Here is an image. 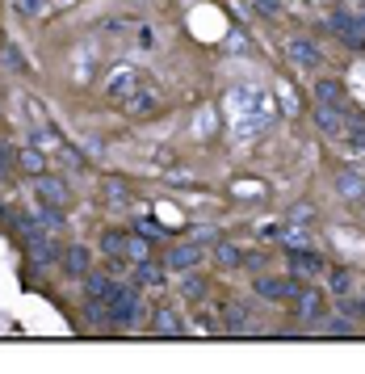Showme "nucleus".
<instances>
[{
  "label": "nucleus",
  "mask_w": 365,
  "mask_h": 374,
  "mask_svg": "<svg viewBox=\"0 0 365 374\" xmlns=\"http://www.w3.org/2000/svg\"><path fill=\"white\" fill-rule=\"evenodd\" d=\"M105 311H109V320H118V324H135L138 316H143V303H138V286L135 282H122L118 294L105 303Z\"/></svg>",
  "instance_id": "1"
},
{
  "label": "nucleus",
  "mask_w": 365,
  "mask_h": 374,
  "mask_svg": "<svg viewBox=\"0 0 365 374\" xmlns=\"http://www.w3.org/2000/svg\"><path fill=\"white\" fill-rule=\"evenodd\" d=\"M327 30H332L340 43H349L353 50H365V30H361V17H357V13H332V17H327Z\"/></svg>",
  "instance_id": "2"
},
{
  "label": "nucleus",
  "mask_w": 365,
  "mask_h": 374,
  "mask_svg": "<svg viewBox=\"0 0 365 374\" xmlns=\"http://www.w3.org/2000/svg\"><path fill=\"white\" fill-rule=\"evenodd\" d=\"M59 265H63V274L67 278H85L92 269V248H85V244H72L63 257H59Z\"/></svg>",
  "instance_id": "3"
},
{
  "label": "nucleus",
  "mask_w": 365,
  "mask_h": 374,
  "mask_svg": "<svg viewBox=\"0 0 365 374\" xmlns=\"http://www.w3.org/2000/svg\"><path fill=\"white\" fill-rule=\"evenodd\" d=\"M72 202V189L63 186V181H55V177H38V206H67Z\"/></svg>",
  "instance_id": "4"
},
{
  "label": "nucleus",
  "mask_w": 365,
  "mask_h": 374,
  "mask_svg": "<svg viewBox=\"0 0 365 374\" xmlns=\"http://www.w3.org/2000/svg\"><path fill=\"white\" fill-rule=\"evenodd\" d=\"M118 286L122 282H114V278H105V274H85V294H89V303H109L114 294H118Z\"/></svg>",
  "instance_id": "5"
},
{
  "label": "nucleus",
  "mask_w": 365,
  "mask_h": 374,
  "mask_svg": "<svg viewBox=\"0 0 365 374\" xmlns=\"http://www.w3.org/2000/svg\"><path fill=\"white\" fill-rule=\"evenodd\" d=\"M290 269H294L298 278H311V274L323 269V257L311 252V248H290Z\"/></svg>",
  "instance_id": "6"
},
{
  "label": "nucleus",
  "mask_w": 365,
  "mask_h": 374,
  "mask_svg": "<svg viewBox=\"0 0 365 374\" xmlns=\"http://www.w3.org/2000/svg\"><path fill=\"white\" fill-rule=\"evenodd\" d=\"M30 252H34V265H55V261L63 257V248L55 244V235L50 232L34 235V240H30Z\"/></svg>",
  "instance_id": "7"
},
{
  "label": "nucleus",
  "mask_w": 365,
  "mask_h": 374,
  "mask_svg": "<svg viewBox=\"0 0 365 374\" xmlns=\"http://www.w3.org/2000/svg\"><path fill=\"white\" fill-rule=\"evenodd\" d=\"M285 50H290V59H294L298 68H307V72H315V68L323 63V55L315 50V43H307V38H294Z\"/></svg>",
  "instance_id": "8"
},
{
  "label": "nucleus",
  "mask_w": 365,
  "mask_h": 374,
  "mask_svg": "<svg viewBox=\"0 0 365 374\" xmlns=\"http://www.w3.org/2000/svg\"><path fill=\"white\" fill-rule=\"evenodd\" d=\"M202 244H177L173 252H168V269H193V265H202Z\"/></svg>",
  "instance_id": "9"
},
{
  "label": "nucleus",
  "mask_w": 365,
  "mask_h": 374,
  "mask_svg": "<svg viewBox=\"0 0 365 374\" xmlns=\"http://www.w3.org/2000/svg\"><path fill=\"white\" fill-rule=\"evenodd\" d=\"M315 97H320V105H344V85L340 80H320Z\"/></svg>",
  "instance_id": "10"
},
{
  "label": "nucleus",
  "mask_w": 365,
  "mask_h": 374,
  "mask_svg": "<svg viewBox=\"0 0 365 374\" xmlns=\"http://www.w3.org/2000/svg\"><path fill=\"white\" fill-rule=\"evenodd\" d=\"M256 294L269 303H285V278H256Z\"/></svg>",
  "instance_id": "11"
},
{
  "label": "nucleus",
  "mask_w": 365,
  "mask_h": 374,
  "mask_svg": "<svg viewBox=\"0 0 365 374\" xmlns=\"http://www.w3.org/2000/svg\"><path fill=\"white\" fill-rule=\"evenodd\" d=\"M320 127L327 135H344V118H340V105H320Z\"/></svg>",
  "instance_id": "12"
},
{
  "label": "nucleus",
  "mask_w": 365,
  "mask_h": 374,
  "mask_svg": "<svg viewBox=\"0 0 365 374\" xmlns=\"http://www.w3.org/2000/svg\"><path fill=\"white\" fill-rule=\"evenodd\" d=\"M160 278H164V269H160V265H151L147 257L138 261L135 274H131V282H135V286H151V282H160Z\"/></svg>",
  "instance_id": "13"
},
{
  "label": "nucleus",
  "mask_w": 365,
  "mask_h": 374,
  "mask_svg": "<svg viewBox=\"0 0 365 374\" xmlns=\"http://www.w3.org/2000/svg\"><path fill=\"white\" fill-rule=\"evenodd\" d=\"M17 164H21L26 173H34V177H43V169H46V160H43V151H38V147H26V151H17Z\"/></svg>",
  "instance_id": "14"
},
{
  "label": "nucleus",
  "mask_w": 365,
  "mask_h": 374,
  "mask_svg": "<svg viewBox=\"0 0 365 374\" xmlns=\"http://www.w3.org/2000/svg\"><path fill=\"white\" fill-rule=\"evenodd\" d=\"M156 332H160V336H181L185 328L177 324V316H173V311H164V307H160V311H156Z\"/></svg>",
  "instance_id": "15"
},
{
  "label": "nucleus",
  "mask_w": 365,
  "mask_h": 374,
  "mask_svg": "<svg viewBox=\"0 0 365 374\" xmlns=\"http://www.w3.org/2000/svg\"><path fill=\"white\" fill-rule=\"evenodd\" d=\"M214 257H219V265H227V269H235V265H244V261H248V257H244L239 248H231V244H223Z\"/></svg>",
  "instance_id": "16"
},
{
  "label": "nucleus",
  "mask_w": 365,
  "mask_h": 374,
  "mask_svg": "<svg viewBox=\"0 0 365 374\" xmlns=\"http://www.w3.org/2000/svg\"><path fill=\"white\" fill-rule=\"evenodd\" d=\"M349 290H353V286H349V274H344V269H332V294L349 299Z\"/></svg>",
  "instance_id": "17"
},
{
  "label": "nucleus",
  "mask_w": 365,
  "mask_h": 374,
  "mask_svg": "<svg viewBox=\"0 0 365 374\" xmlns=\"http://www.w3.org/2000/svg\"><path fill=\"white\" fill-rule=\"evenodd\" d=\"M151 105H156V97H151V93H138V97H131V101H126V109H131V114H147Z\"/></svg>",
  "instance_id": "18"
},
{
  "label": "nucleus",
  "mask_w": 365,
  "mask_h": 374,
  "mask_svg": "<svg viewBox=\"0 0 365 374\" xmlns=\"http://www.w3.org/2000/svg\"><path fill=\"white\" fill-rule=\"evenodd\" d=\"M9 169H13V147H9V143H0V186L9 181Z\"/></svg>",
  "instance_id": "19"
},
{
  "label": "nucleus",
  "mask_w": 365,
  "mask_h": 374,
  "mask_svg": "<svg viewBox=\"0 0 365 374\" xmlns=\"http://www.w3.org/2000/svg\"><path fill=\"white\" fill-rule=\"evenodd\" d=\"M181 290L189 294V299H202V294H206V282H202V278H185Z\"/></svg>",
  "instance_id": "20"
},
{
  "label": "nucleus",
  "mask_w": 365,
  "mask_h": 374,
  "mask_svg": "<svg viewBox=\"0 0 365 374\" xmlns=\"http://www.w3.org/2000/svg\"><path fill=\"white\" fill-rule=\"evenodd\" d=\"M135 232L143 235V240H160V235H164L160 228H156V223H147V219H138V223H135Z\"/></svg>",
  "instance_id": "21"
},
{
  "label": "nucleus",
  "mask_w": 365,
  "mask_h": 374,
  "mask_svg": "<svg viewBox=\"0 0 365 374\" xmlns=\"http://www.w3.org/2000/svg\"><path fill=\"white\" fill-rule=\"evenodd\" d=\"M223 320H227L231 332H239V328H244V324H239V320H244V311H239V307H227V311H223Z\"/></svg>",
  "instance_id": "22"
},
{
  "label": "nucleus",
  "mask_w": 365,
  "mask_h": 374,
  "mask_svg": "<svg viewBox=\"0 0 365 374\" xmlns=\"http://www.w3.org/2000/svg\"><path fill=\"white\" fill-rule=\"evenodd\" d=\"M256 13H261V17H273V13H277V0H256Z\"/></svg>",
  "instance_id": "23"
},
{
  "label": "nucleus",
  "mask_w": 365,
  "mask_h": 374,
  "mask_svg": "<svg viewBox=\"0 0 365 374\" xmlns=\"http://www.w3.org/2000/svg\"><path fill=\"white\" fill-rule=\"evenodd\" d=\"M361 30H365V13H361Z\"/></svg>",
  "instance_id": "24"
}]
</instances>
